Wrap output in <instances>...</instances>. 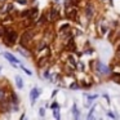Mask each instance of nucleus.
Listing matches in <instances>:
<instances>
[{
  "instance_id": "nucleus-16",
  "label": "nucleus",
  "mask_w": 120,
  "mask_h": 120,
  "mask_svg": "<svg viewBox=\"0 0 120 120\" xmlns=\"http://www.w3.org/2000/svg\"><path fill=\"white\" fill-rule=\"evenodd\" d=\"M49 74H50V66L41 68V79H43V80H48V78H49Z\"/></svg>"
},
{
  "instance_id": "nucleus-2",
  "label": "nucleus",
  "mask_w": 120,
  "mask_h": 120,
  "mask_svg": "<svg viewBox=\"0 0 120 120\" xmlns=\"http://www.w3.org/2000/svg\"><path fill=\"white\" fill-rule=\"evenodd\" d=\"M65 18L68 21H78L79 18V5L71 1H65Z\"/></svg>"
},
{
  "instance_id": "nucleus-27",
  "label": "nucleus",
  "mask_w": 120,
  "mask_h": 120,
  "mask_svg": "<svg viewBox=\"0 0 120 120\" xmlns=\"http://www.w3.org/2000/svg\"><path fill=\"white\" fill-rule=\"evenodd\" d=\"M107 115H109L110 117H112V119H116V115H115L114 112H111V111H109V112H107Z\"/></svg>"
},
{
  "instance_id": "nucleus-13",
  "label": "nucleus",
  "mask_w": 120,
  "mask_h": 120,
  "mask_svg": "<svg viewBox=\"0 0 120 120\" xmlns=\"http://www.w3.org/2000/svg\"><path fill=\"white\" fill-rule=\"evenodd\" d=\"M17 52L19 53L21 56H23V57H27V58H31L32 57V52L30 49H26V48H17Z\"/></svg>"
},
{
  "instance_id": "nucleus-15",
  "label": "nucleus",
  "mask_w": 120,
  "mask_h": 120,
  "mask_svg": "<svg viewBox=\"0 0 120 120\" xmlns=\"http://www.w3.org/2000/svg\"><path fill=\"white\" fill-rule=\"evenodd\" d=\"M14 84H16L17 89H23V86H25L23 79H22L19 75H16V79H14Z\"/></svg>"
},
{
  "instance_id": "nucleus-8",
  "label": "nucleus",
  "mask_w": 120,
  "mask_h": 120,
  "mask_svg": "<svg viewBox=\"0 0 120 120\" xmlns=\"http://www.w3.org/2000/svg\"><path fill=\"white\" fill-rule=\"evenodd\" d=\"M40 14H41V12H40V9L38 8V7H32V8H30L29 19L31 21V23H32V25H34L35 22L38 21V18L40 17Z\"/></svg>"
},
{
  "instance_id": "nucleus-25",
  "label": "nucleus",
  "mask_w": 120,
  "mask_h": 120,
  "mask_svg": "<svg viewBox=\"0 0 120 120\" xmlns=\"http://www.w3.org/2000/svg\"><path fill=\"white\" fill-rule=\"evenodd\" d=\"M50 109L54 110V109H60V103L58 102H53L52 105H50Z\"/></svg>"
},
{
  "instance_id": "nucleus-29",
  "label": "nucleus",
  "mask_w": 120,
  "mask_h": 120,
  "mask_svg": "<svg viewBox=\"0 0 120 120\" xmlns=\"http://www.w3.org/2000/svg\"><path fill=\"white\" fill-rule=\"evenodd\" d=\"M0 72H1V66H0Z\"/></svg>"
},
{
  "instance_id": "nucleus-3",
  "label": "nucleus",
  "mask_w": 120,
  "mask_h": 120,
  "mask_svg": "<svg viewBox=\"0 0 120 120\" xmlns=\"http://www.w3.org/2000/svg\"><path fill=\"white\" fill-rule=\"evenodd\" d=\"M90 67L98 74L99 76H107L111 75V68L107 67L105 63H102L99 60H94L93 62H90Z\"/></svg>"
},
{
  "instance_id": "nucleus-23",
  "label": "nucleus",
  "mask_w": 120,
  "mask_h": 120,
  "mask_svg": "<svg viewBox=\"0 0 120 120\" xmlns=\"http://www.w3.org/2000/svg\"><path fill=\"white\" fill-rule=\"evenodd\" d=\"M76 68H78L79 71H81V72H84V71H85V65H84L83 62H78L76 63Z\"/></svg>"
},
{
  "instance_id": "nucleus-17",
  "label": "nucleus",
  "mask_w": 120,
  "mask_h": 120,
  "mask_svg": "<svg viewBox=\"0 0 120 120\" xmlns=\"http://www.w3.org/2000/svg\"><path fill=\"white\" fill-rule=\"evenodd\" d=\"M72 115H74V119L75 120H79V117H80V111H79V109H78V105L76 103H74L72 105Z\"/></svg>"
},
{
  "instance_id": "nucleus-19",
  "label": "nucleus",
  "mask_w": 120,
  "mask_h": 120,
  "mask_svg": "<svg viewBox=\"0 0 120 120\" xmlns=\"http://www.w3.org/2000/svg\"><path fill=\"white\" fill-rule=\"evenodd\" d=\"M14 3L19 4V5H22V7H29L31 1H30V0H14Z\"/></svg>"
},
{
  "instance_id": "nucleus-9",
  "label": "nucleus",
  "mask_w": 120,
  "mask_h": 120,
  "mask_svg": "<svg viewBox=\"0 0 120 120\" xmlns=\"http://www.w3.org/2000/svg\"><path fill=\"white\" fill-rule=\"evenodd\" d=\"M40 94H41V90H40L38 86H34V88L31 89V92H30V103H31V106H34V105L36 103V101L40 97Z\"/></svg>"
},
{
  "instance_id": "nucleus-6",
  "label": "nucleus",
  "mask_w": 120,
  "mask_h": 120,
  "mask_svg": "<svg viewBox=\"0 0 120 120\" xmlns=\"http://www.w3.org/2000/svg\"><path fill=\"white\" fill-rule=\"evenodd\" d=\"M14 12V4L12 1H4V3L0 4V16L4 17V16H8V14L13 13Z\"/></svg>"
},
{
  "instance_id": "nucleus-26",
  "label": "nucleus",
  "mask_w": 120,
  "mask_h": 120,
  "mask_svg": "<svg viewBox=\"0 0 120 120\" xmlns=\"http://www.w3.org/2000/svg\"><path fill=\"white\" fill-rule=\"evenodd\" d=\"M4 30H5V27L0 23V39H1V38H3V35H4Z\"/></svg>"
},
{
  "instance_id": "nucleus-28",
  "label": "nucleus",
  "mask_w": 120,
  "mask_h": 120,
  "mask_svg": "<svg viewBox=\"0 0 120 120\" xmlns=\"http://www.w3.org/2000/svg\"><path fill=\"white\" fill-rule=\"evenodd\" d=\"M57 93H58V89H54V90L52 92V96H50V98H54V97L57 96Z\"/></svg>"
},
{
  "instance_id": "nucleus-14",
  "label": "nucleus",
  "mask_w": 120,
  "mask_h": 120,
  "mask_svg": "<svg viewBox=\"0 0 120 120\" xmlns=\"http://www.w3.org/2000/svg\"><path fill=\"white\" fill-rule=\"evenodd\" d=\"M85 98H86L85 107H90V105L94 102V99L98 98V94H85Z\"/></svg>"
},
{
  "instance_id": "nucleus-1",
  "label": "nucleus",
  "mask_w": 120,
  "mask_h": 120,
  "mask_svg": "<svg viewBox=\"0 0 120 120\" xmlns=\"http://www.w3.org/2000/svg\"><path fill=\"white\" fill-rule=\"evenodd\" d=\"M18 39H19V31L16 29V25H13V26L5 27L4 35L0 40L3 41L4 45L11 48V47H14V45L18 43Z\"/></svg>"
},
{
  "instance_id": "nucleus-18",
  "label": "nucleus",
  "mask_w": 120,
  "mask_h": 120,
  "mask_svg": "<svg viewBox=\"0 0 120 120\" xmlns=\"http://www.w3.org/2000/svg\"><path fill=\"white\" fill-rule=\"evenodd\" d=\"M68 88H70L71 90H79V89H80V84H79V81L72 80V81H71V84L68 85Z\"/></svg>"
},
{
  "instance_id": "nucleus-30",
  "label": "nucleus",
  "mask_w": 120,
  "mask_h": 120,
  "mask_svg": "<svg viewBox=\"0 0 120 120\" xmlns=\"http://www.w3.org/2000/svg\"><path fill=\"white\" fill-rule=\"evenodd\" d=\"M99 1H106V0H99Z\"/></svg>"
},
{
  "instance_id": "nucleus-7",
  "label": "nucleus",
  "mask_w": 120,
  "mask_h": 120,
  "mask_svg": "<svg viewBox=\"0 0 120 120\" xmlns=\"http://www.w3.org/2000/svg\"><path fill=\"white\" fill-rule=\"evenodd\" d=\"M97 30H98V34L101 35V36L106 35V32L110 30L109 22L106 21V18H103V17L98 18V21H97Z\"/></svg>"
},
{
  "instance_id": "nucleus-12",
  "label": "nucleus",
  "mask_w": 120,
  "mask_h": 120,
  "mask_svg": "<svg viewBox=\"0 0 120 120\" xmlns=\"http://www.w3.org/2000/svg\"><path fill=\"white\" fill-rule=\"evenodd\" d=\"M8 99H9V103H16V105H19V98H18V96H17V93H16V92H13L12 89L9 90Z\"/></svg>"
},
{
  "instance_id": "nucleus-5",
  "label": "nucleus",
  "mask_w": 120,
  "mask_h": 120,
  "mask_svg": "<svg viewBox=\"0 0 120 120\" xmlns=\"http://www.w3.org/2000/svg\"><path fill=\"white\" fill-rule=\"evenodd\" d=\"M83 12H84V18L86 21H92V19L96 17V7L92 1H86L83 7Z\"/></svg>"
},
{
  "instance_id": "nucleus-20",
  "label": "nucleus",
  "mask_w": 120,
  "mask_h": 120,
  "mask_svg": "<svg viewBox=\"0 0 120 120\" xmlns=\"http://www.w3.org/2000/svg\"><path fill=\"white\" fill-rule=\"evenodd\" d=\"M94 111H96V106H92L90 107V110H89V114H88V116H86V119L88 120H90V119H93V115H94Z\"/></svg>"
},
{
  "instance_id": "nucleus-21",
  "label": "nucleus",
  "mask_w": 120,
  "mask_h": 120,
  "mask_svg": "<svg viewBox=\"0 0 120 120\" xmlns=\"http://www.w3.org/2000/svg\"><path fill=\"white\" fill-rule=\"evenodd\" d=\"M18 66H19V68H21V70H22V71H23V72H25V74H27V75H29V76H31V75H32V71H30V70H29V68H26V67H25V66H23V65H21V63H19V65H18Z\"/></svg>"
},
{
  "instance_id": "nucleus-10",
  "label": "nucleus",
  "mask_w": 120,
  "mask_h": 120,
  "mask_svg": "<svg viewBox=\"0 0 120 120\" xmlns=\"http://www.w3.org/2000/svg\"><path fill=\"white\" fill-rule=\"evenodd\" d=\"M50 58H52V56H49V57H41V58H38L36 60V66L41 70V68L44 67H48V66L52 65V61H50Z\"/></svg>"
},
{
  "instance_id": "nucleus-4",
  "label": "nucleus",
  "mask_w": 120,
  "mask_h": 120,
  "mask_svg": "<svg viewBox=\"0 0 120 120\" xmlns=\"http://www.w3.org/2000/svg\"><path fill=\"white\" fill-rule=\"evenodd\" d=\"M45 17H47L48 22L49 23H56L57 21L61 19V13H60V9H58V4H53V5L49 7V9L47 11V13H44Z\"/></svg>"
},
{
  "instance_id": "nucleus-31",
  "label": "nucleus",
  "mask_w": 120,
  "mask_h": 120,
  "mask_svg": "<svg viewBox=\"0 0 120 120\" xmlns=\"http://www.w3.org/2000/svg\"><path fill=\"white\" fill-rule=\"evenodd\" d=\"M0 19H1V16H0Z\"/></svg>"
},
{
  "instance_id": "nucleus-22",
  "label": "nucleus",
  "mask_w": 120,
  "mask_h": 120,
  "mask_svg": "<svg viewBox=\"0 0 120 120\" xmlns=\"http://www.w3.org/2000/svg\"><path fill=\"white\" fill-rule=\"evenodd\" d=\"M53 117H54L56 120H60V119H61L60 109H54V110H53Z\"/></svg>"
},
{
  "instance_id": "nucleus-24",
  "label": "nucleus",
  "mask_w": 120,
  "mask_h": 120,
  "mask_svg": "<svg viewBox=\"0 0 120 120\" xmlns=\"http://www.w3.org/2000/svg\"><path fill=\"white\" fill-rule=\"evenodd\" d=\"M39 115H40V117H44L45 116V109H44V107H40V109H39Z\"/></svg>"
},
{
  "instance_id": "nucleus-11",
  "label": "nucleus",
  "mask_w": 120,
  "mask_h": 120,
  "mask_svg": "<svg viewBox=\"0 0 120 120\" xmlns=\"http://www.w3.org/2000/svg\"><path fill=\"white\" fill-rule=\"evenodd\" d=\"M3 56H4V58H7V60L9 61V63H18V65L21 63L18 58H16L14 54L11 53V52H3Z\"/></svg>"
}]
</instances>
